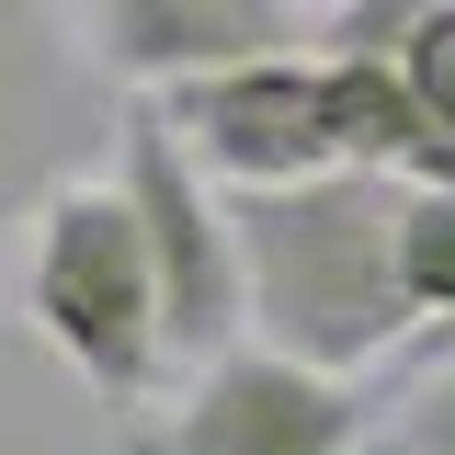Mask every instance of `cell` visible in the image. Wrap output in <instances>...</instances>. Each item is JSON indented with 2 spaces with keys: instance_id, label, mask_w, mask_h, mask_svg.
<instances>
[{
  "instance_id": "cell-3",
  "label": "cell",
  "mask_w": 455,
  "mask_h": 455,
  "mask_svg": "<svg viewBox=\"0 0 455 455\" xmlns=\"http://www.w3.org/2000/svg\"><path fill=\"white\" fill-rule=\"evenodd\" d=\"M114 182L148 228V274H160V319L182 364H217L228 341H251V296H239V228H228V182L194 148L160 103H137L114 125Z\"/></svg>"
},
{
  "instance_id": "cell-9",
  "label": "cell",
  "mask_w": 455,
  "mask_h": 455,
  "mask_svg": "<svg viewBox=\"0 0 455 455\" xmlns=\"http://www.w3.org/2000/svg\"><path fill=\"white\" fill-rule=\"evenodd\" d=\"M421 12H433V0H331V23H319V57H398Z\"/></svg>"
},
{
  "instance_id": "cell-5",
  "label": "cell",
  "mask_w": 455,
  "mask_h": 455,
  "mask_svg": "<svg viewBox=\"0 0 455 455\" xmlns=\"http://www.w3.org/2000/svg\"><path fill=\"white\" fill-rule=\"evenodd\" d=\"M114 137V80L57 0H0V251Z\"/></svg>"
},
{
  "instance_id": "cell-10",
  "label": "cell",
  "mask_w": 455,
  "mask_h": 455,
  "mask_svg": "<svg viewBox=\"0 0 455 455\" xmlns=\"http://www.w3.org/2000/svg\"><path fill=\"white\" fill-rule=\"evenodd\" d=\"M398 68H410V92L433 103V125L455 137V0H433V12L410 23V46H398Z\"/></svg>"
},
{
  "instance_id": "cell-1",
  "label": "cell",
  "mask_w": 455,
  "mask_h": 455,
  "mask_svg": "<svg viewBox=\"0 0 455 455\" xmlns=\"http://www.w3.org/2000/svg\"><path fill=\"white\" fill-rule=\"evenodd\" d=\"M398 205H410V182L387 171H307V182L228 194L251 341L331 364V376H376L421 331L410 284H398Z\"/></svg>"
},
{
  "instance_id": "cell-6",
  "label": "cell",
  "mask_w": 455,
  "mask_h": 455,
  "mask_svg": "<svg viewBox=\"0 0 455 455\" xmlns=\"http://www.w3.org/2000/svg\"><path fill=\"white\" fill-rule=\"evenodd\" d=\"M148 103L182 125V148L217 171L228 194H262V182L341 171L319 46H296V57H239V68H205V80H182V92H148Z\"/></svg>"
},
{
  "instance_id": "cell-2",
  "label": "cell",
  "mask_w": 455,
  "mask_h": 455,
  "mask_svg": "<svg viewBox=\"0 0 455 455\" xmlns=\"http://www.w3.org/2000/svg\"><path fill=\"white\" fill-rule=\"evenodd\" d=\"M12 307L57 364L103 410H137L171 364L160 274H148V228L125 205L114 171H68L46 205L23 217V262H12Z\"/></svg>"
},
{
  "instance_id": "cell-4",
  "label": "cell",
  "mask_w": 455,
  "mask_h": 455,
  "mask_svg": "<svg viewBox=\"0 0 455 455\" xmlns=\"http://www.w3.org/2000/svg\"><path fill=\"white\" fill-rule=\"evenodd\" d=\"M387 433L376 376L296 364L274 341H228L217 364H194V387L137 433V455H364Z\"/></svg>"
},
{
  "instance_id": "cell-8",
  "label": "cell",
  "mask_w": 455,
  "mask_h": 455,
  "mask_svg": "<svg viewBox=\"0 0 455 455\" xmlns=\"http://www.w3.org/2000/svg\"><path fill=\"white\" fill-rule=\"evenodd\" d=\"M398 284H410V319L455 331V182L444 194L410 182V205H398Z\"/></svg>"
},
{
  "instance_id": "cell-7",
  "label": "cell",
  "mask_w": 455,
  "mask_h": 455,
  "mask_svg": "<svg viewBox=\"0 0 455 455\" xmlns=\"http://www.w3.org/2000/svg\"><path fill=\"white\" fill-rule=\"evenodd\" d=\"M92 57L114 92H182L239 57H296V0H92Z\"/></svg>"
},
{
  "instance_id": "cell-11",
  "label": "cell",
  "mask_w": 455,
  "mask_h": 455,
  "mask_svg": "<svg viewBox=\"0 0 455 455\" xmlns=\"http://www.w3.org/2000/svg\"><path fill=\"white\" fill-rule=\"evenodd\" d=\"M387 455H455V364H433L421 387L398 398V421H387Z\"/></svg>"
}]
</instances>
